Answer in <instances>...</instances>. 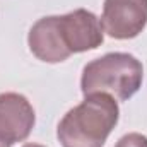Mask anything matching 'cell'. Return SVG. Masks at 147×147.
I'll list each match as a JSON object with an SVG mask.
<instances>
[{"instance_id": "obj_8", "label": "cell", "mask_w": 147, "mask_h": 147, "mask_svg": "<svg viewBox=\"0 0 147 147\" xmlns=\"http://www.w3.org/2000/svg\"><path fill=\"white\" fill-rule=\"evenodd\" d=\"M0 147H10V144H9V142H5L3 139H0Z\"/></svg>"}, {"instance_id": "obj_2", "label": "cell", "mask_w": 147, "mask_h": 147, "mask_svg": "<svg viewBox=\"0 0 147 147\" xmlns=\"http://www.w3.org/2000/svg\"><path fill=\"white\" fill-rule=\"evenodd\" d=\"M144 67L130 53H108L89 62L80 79L84 96L105 92L118 101L130 99L142 86Z\"/></svg>"}, {"instance_id": "obj_9", "label": "cell", "mask_w": 147, "mask_h": 147, "mask_svg": "<svg viewBox=\"0 0 147 147\" xmlns=\"http://www.w3.org/2000/svg\"><path fill=\"white\" fill-rule=\"evenodd\" d=\"M22 147H45V146H39V144H26V146Z\"/></svg>"}, {"instance_id": "obj_4", "label": "cell", "mask_w": 147, "mask_h": 147, "mask_svg": "<svg viewBox=\"0 0 147 147\" xmlns=\"http://www.w3.org/2000/svg\"><path fill=\"white\" fill-rule=\"evenodd\" d=\"M36 116L31 103L19 92L0 94V139L10 146L29 137Z\"/></svg>"}, {"instance_id": "obj_5", "label": "cell", "mask_w": 147, "mask_h": 147, "mask_svg": "<svg viewBox=\"0 0 147 147\" xmlns=\"http://www.w3.org/2000/svg\"><path fill=\"white\" fill-rule=\"evenodd\" d=\"M60 31L70 53L96 50L105 39L101 21L86 9L60 16Z\"/></svg>"}, {"instance_id": "obj_3", "label": "cell", "mask_w": 147, "mask_h": 147, "mask_svg": "<svg viewBox=\"0 0 147 147\" xmlns=\"http://www.w3.org/2000/svg\"><path fill=\"white\" fill-rule=\"evenodd\" d=\"M147 24V0H105L101 28L115 39L139 36Z\"/></svg>"}, {"instance_id": "obj_1", "label": "cell", "mask_w": 147, "mask_h": 147, "mask_svg": "<svg viewBox=\"0 0 147 147\" xmlns=\"http://www.w3.org/2000/svg\"><path fill=\"white\" fill-rule=\"evenodd\" d=\"M120 110L115 98L105 92L87 94L67 111L57 128L62 147H103L118 123Z\"/></svg>"}, {"instance_id": "obj_6", "label": "cell", "mask_w": 147, "mask_h": 147, "mask_svg": "<svg viewBox=\"0 0 147 147\" xmlns=\"http://www.w3.org/2000/svg\"><path fill=\"white\" fill-rule=\"evenodd\" d=\"M28 45L38 60L46 63H58L72 55L60 31V16L39 19L29 31Z\"/></svg>"}, {"instance_id": "obj_7", "label": "cell", "mask_w": 147, "mask_h": 147, "mask_svg": "<svg viewBox=\"0 0 147 147\" xmlns=\"http://www.w3.org/2000/svg\"><path fill=\"white\" fill-rule=\"evenodd\" d=\"M115 147H147V137L142 135V134H127L123 135Z\"/></svg>"}]
</instances>
